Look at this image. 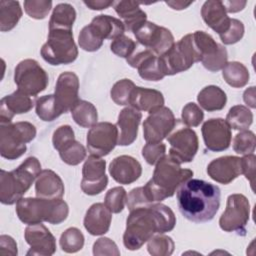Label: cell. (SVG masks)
Instances as JSON below:
<instances>
[{
    "mask_svg": "<svg viewBox=\"0 0 256 256\" xmlns=\"http://www.w3.org/2000/svg\"><path fill=\"white\" fill-rule=\"evenodd\" d=\"M175 224V214L167 205L155 202L136 207L126 219L123 244L128 250H138L156 233L172 231Z\"/></svg>",
    "mask_w": 256,
    "mask_h": 256,
    "instance_id": "cell-1",
    "label": "cell"
},
{
    "mask_svg": "<svg viewBox=\"0 0 256 256\" xmlns=\"http://www.w3.org/2000/svg\"><path fill=\"white\" fill-rule=\"evenodd\" d=\"M177 206L181 214L195 223L208 222L220 207L219 187L201 179H189L177 189Z\"/></svg>",
    "mask_w": 256,
    "mask_h": 256,
    "instance_id": "cell-2",
    "label": "cell"
},
{
    "mask_svg": "<svg viewBox=\"0 0 256 256\" xmlns=\"http://www.w3.org/2000/svg\"><path fill=\"white\" fill-rule=\"evenodd\" d=\"M192 176V170L181 168L180 163L169 155H165L157 162L152 178L142 186L147 202H161L172 197L179 186L191 179Z\"/></svg>",
    "mask_w": 256,
    "mask_h": 256,
    "instance_id": "cell-3",
    "label": "cell"
},
{
    "mask_svg": "<svg viewBox=\"0 0 256 256\" xmlns=\"http://www.w3.org/2000/svg\"><path fill=\"white\" fill-rule=\"evenodd\" d=\"M41 164L36 157L26 158L16 169L0 174V201L4 205L17 203L29 190L41 172Z\"/></svg>",
    "mask_w": 256,
    "mask_h": 256,
    "instance_id": "cell-4",
    "label": "cell"
},
{
    "mask_svg": "<svg viewBox=\"0 0 256 256\" xmlns=\"http://www.w3.org/2000/svg\"><path fill=\"white\" fill-rule=\"evenodd\" d=\"M16 214L21 222L32 225L42 222L58 225L69 214V207L62 199H45L40 197L21 198L16 203Z\"/></svg>",
    "mask_w": 256,
    "mask_h": 256,
    "instance_id": "cell-5",
    "label": "cell"
},
{
    "mask_svg": "<svg viewBox=\"0 0 256 256\" xmlns=\"http://www.w3.org/2000/svg\"><path fill=\"white\" fill-rule=\"evenodd\" d=\"M36 136L35 126L27 121L0 123V155L8 160L21 157L27 150L26 144Z\"/></svg>",
    "mask_w": 256,
    "mask_h": 256,
    "instance_id": "cell-6",
    "label": "cell"
},
{
    "mask_svg": "<svg viewBox=\"0 0 256 256\" xmlns=\"http://www.w3.org/2000/svg\"><path fill=\"white\" fill-rule=\"evenodd\" d=\"M40 54L51 65H66L78 57V48L74 42L72 30L51 29Z\"/></svg>",
    "mask_w": 256,
    "mask_h": 256,
    "instance_id": "cell-7",
    "label": "cell"
},
{
    "mask_svg": "<svg viewBox=\"0 0 256 256\" xmlns=\"http://www.w3.org/2000/svg\"><path fill=\"white\" fill-rule=\"evenodd\" d=\"M160 66L165 76L184 72L195 62H200V56L195 48L192 33L183 36L178 42L159 56Z\"/></svg>",
    "mask_w": 256,
    "mask_h": 256,
    "instance_id": "cell-8",
    "label": "cell"
},
{
    "mask_svg": "<svg viewBox=\"0 0 256 256\" xmlns=\"http://www.w3.org/2000/svg\"><path fill=\"white\" fill-rule=\"evenodd\" d=\"M14 82L18 90L29 96H36L47 88L49 77L36 60L24 59L15 67Z\"/></svg>",
    "mask_w": 256,
    "mask_h": 256,
    "instance_id": "cell-9",
    "label": "cell"
},
{
    "mask_svg": "<svg viewBox=\"0 0 256 256\" xmlns=\"http://www.w3.org/2000/svg\"><path fill=\"white\" fill-rule=\"evenodd\" d=\"M250 217V203L246 196L240 193L231 194L227 198L225 211L219 219V226L225 232L246 234V225Z\"/></svg>",
    "mask_w": 256,
    "mask_h": 256,
    "instance_id": "cell-10",
    "label": "cell"
},
{
    "mask_svg": "<svg viewBox=\"0 0 256 256\" xmlns=\"http://www.w3.org/2000/svg\"><path fill=\"white\" fill-rule=\"evenodd\" d=\"M192 35L195 48L203 66L211 72H217L223 69L228 59L226 48L217 43L214 38L205 31H195Z\"/></svg>",
    "mask_w": 256,
    "mask_h": 256,
    "instance_id": "cell-11",
    "label": "cell"
},
{
    "mask_svg": "<svg viewBox=\"0 0 256 256\" xmlns=\"http://www.w3.org/2000/svg\"><path fill=\"white\" fill-rule=\"evenodd\" d=\"M133 34L140 45L157 56L163 55L175 43L173 34L169 29L149 21L138 26Z\"/></svg>",
    "mask_w": 256,
    "mask_h": 256,
    "instance_id": "cell-12",
    "label": "cell"
},
{
    "mask_svg": "<svg viewBox=\"0 0 256 256\" xmlns=\"http://www.w3.org/2000/svg\"><path fill=\"white\" fill-rule=\"evenodd\" d=\"M177 120L168 107L162 106L149 113L143 122V137L147 143L162 142L175 128Z\"/></svg>",
    "mask_w": 256,
    "mask_h": 256,
    "instance_id": "cell-13",
    "label": "cell"
},
{
    "mask_svg": "<svg viewBox=\"0 0 256 256\" xmlns=\"http://www.w3.org/2000/svg\"><path fill=\"white\" fill-rule=\"evenodd\" d=\"M88 151L95 156L108 155L118 145V128L110 122H99L90 128L86 137Z\"/></svg>",
    "mask_w": 256,
    "mask_h": 256,
    "instance_id": "cell-14",
    "label": "cell"
},
{
    "mask_svg": "<svg viewBox=\"0 0 256 256\" xmlns=\"http://www.w3.org/2000/svg\"><path fill=\"white\" fill-rule=\"evenodd\" d=\"M170 144L169 156L178 163L191 162L199 147L198 137L194 130L188 127H180L167 137Z\"/></svg>",
    "mask_w": 256,
    "mask_h": 256,
    "instance_id": "cell-15",
    "label": "cell"
},
{
    "mask_svg": "<svg viewBox=\"0 0 256 256\" xmlns=\"http://www.w3.org/2000/svg\"><path fill=\"white\" fill-rule=\"evenodd\" d=\"M105 171L106 161L91 154L82 167L81 190L90 196L100 194L108 185V177Z\"/></svg>",
    "mask_w": 256,
    "mask_h": 256,
    "instance_id": "cell-16",
    "label": "cell"
},
{
    "mask_svg": "<svg viewBox=\"0 0 256 256\" xmlns=\"http://www.w3.org/2000/svg\"><path fill=\"white\" fill-rule=\"evenodd\" d=\"M206 148L213 152H221L229 148L232 133L227 122L222 118H211L201 128Z\"/></svg>",
    "mask_w": 256,
    "mask_h": 256,
    "instance_id": "cell-17",
    "label": "cell"
},
{
    "mask_svg": "<svg viewBox=\"0 0 256 256\" xmlns=\"http://www.w3.org/2000/svg\"><path fill=\"white\" fill-rule=\"evenodd\" d=\"M24 238L30 246L27 256H51L56 251V239L42 223L28 225L24 231Z\"/></svg>",
    "mask_w": 256,
    "mask_h": 256,
    "instance_id": "cell-18",
    "label": "cell"
},
{
    "mask_svg": "<svg viewBox=\"0 0 256 256\" xmlns=\"http://www.w3.org/2000/svg\"><path fill=\"white\" fill-rule=\"evenodd\" d=\"M79 79L74 72H63L59 75L54 91L55 102L60 114L66 113L79 101Z\"/></svg>",
    "mask_w": 256,
    "mask_h": 256,
    "instance_id": "cell-19",
    "label": "cell"
},
{
    "mask_svg": "<svg viewBox=\"0 0 256 256\" xmlns=\"http://www.w3.org/2000/svg\"><path fill=\"white\" fill-rule=\"evenodd\" d=\"M127 63L138 70L139 76L147 81H160L165 75L162 72L159 56L144 49L134 52L126 59Z\"/></svg>",
    "mask_w": 256,
    "mask_h": 256,
    "instance_id": "cell-20",
    "label": "cell"
},
{
    "mask_svg": "<svg viewBox=\"0 0 256 256\" xmlns=\"http://www.w3.org/2000/svg\"><path fill=\"white\" fill-rule=\"evenodd\" d=\"M207 174L218 183L229 184L242 174L241 158L237 156H222L213 159L207 166Z\"/></svg>",
    "mask_w": 256,
    "mask_h": 256,
    "instance_id": "cell-21",
    "label": "cell"
},
{
    "mask_svg": "<svg viewBox=\"0 0 256 256\" xmlns=\"http://www.w3.org/2000/svg\"><path fill=\"white\" fill-rule=\"evenodd\" d=\"M109 173L117 183L129 185L140 178L142 174V166L134 157L120 155L111 161L109 165Z\"/></svg>",
    "mask_w": 256,
    "mask_h": 256,
    "instance_id": "cell-22",
    "label": "cell"
},
{
    "mask_svg": "<svg viewBox=\"0 0 256 256\" xmlns=\"http://www.w3.org/2000/svg\"><path fill=\"white\" fill-rule=\"evenodd\" d=\"M141 119V112L133 107H126L120 111L116 124L118 128V145L128 146L136 140Z\"/></svg>",
    "mask_w": 256,
    "mask_h": 256,
    "instance_id": "cell-23",
    "label": "cell"
},
{
    "mask_svg": "<svg viewBox=\"0 0 256 256\" xmlns=\"http://www.w3.org/2000/svg\"><path fill=\"white\" fill-rule=\"evenodd\" d=\"M31 97L17 90L0 101V123H10L14 115L29 112L33 107Z\"/></svg>",
    "mask_w": 256,
    "mask_h": 256,
    "instance_id": "cell-24",
    "label": "cell"
},
{
    "mask_svg": "<svg viewBox=\"0 0 256 256\" xmlns=\"http://www.w3.org/2000/svg\"><path fill=\"white\" fill-rule=\"evenodd\" d=\"M112 220V212L103 203H94L86 211L84 227L93 236L103 235L108 232Z\"/></svg>",
    "mask_w": 256,
    "mask_h": 256,
    "instance_id": "cell-25",
    "label": "cell"
},
{
    "mask_svg": "<svg viewBox=\"0 0 256 256\" xmlns=\"http://www.w3.org/2000/svg\"><path fill=\"white\" fill-rule=\"evenodd\" d=\"M201 16L206 25L218 35L224 33L230 25L231 18L228 17L223 2L220 0L205 1L201 8Z\"/></svg>",
    "mask_w": 256,
    "mask_h": 256,
    "instance_id": "cell-26",
    "label": "cell"
},
{
    "mask_svg": "<svg viewBox=\"0 0 256 256\" xmlns=\"http://www.w3.org/2000/svg\"><path fill=\"white\" fill-rule=\"evenodd\" d=\"M64 191L63 181L57 173L50 169H44L40 172L35 182V193L37 197L62 199Z\"/></svg>",
    "mask_w": 256,
    "mask_h": 256,
    "instance_id": "cell-27",
    "label": "cell"
},
{
    "mask_svg": "<svg viewBox=\"0 0 256 256\" xmlns=\"http://www.w3.org/2000/svg\"><path fill=\"white\" fill-rule=\"evenodd\" d=\"M113 7L118 16L122 19L125 29L133 32L138 26L147 21V14L135 1H114Z\"/></svg>",
    "mask_w": 256,
    "mask_h": 256,
    "instance_id": "cell-28",
    "label": "cell"
},
{
    "mask_svg": "<svg viewBox=\"0 0 256 256\" xmlns=\"http://www.w3.org/2000/svg\"><path fill=\"white\" fill-rule=\"evenodd\" d=\"M129 104L139 111H147L150 113L164 106V97L158 90L135 86L131 92Z\"/></svg>",
    "mask_w": 256,
    "mask_h": 256,
    "instance_id": "cell-29",
    "label": "cell"
},
{
    "mask_svg": "<svg viewBox=\"0 0 256 256\" xmlns=\"http://www.w3.org/2000/svg\"><path fill=\"white\" fill-rule=\"evenodd\" d=\"M89 25L101 40H114L117 37L123 35L125 31L123 22L120 19L110 15L100 14L95 16Z\"/></svg>",
    "mask_w": 256,
    "mask_h": 256,
    "instance_id": "cell-30",
    "label": "cell"
},
{
    "mask_svg": "<svg viewBox=\"0 0 256 256\" xmlns=\"http://www.w3.org/2000/svg\"><path fill=\"white\" fill-rule=\"evenodd\" d=\"M197 101L201 108L208 112L222 110L227 102L226 93L218 86L208 85L197 95Z\"/></svg>",
    "mask_w": 256,
    "mask_h": 256,
    "instance_id": "cell-31",
    "label": "cell"
},
{
    "mask_svg": "<svg viewBox=\"0 0 256 256\" xmlns=\"http://www.w3.org/2000/svg\"><path fill=\"white\" fill-rule=\"evenodd\" d=\"M76 19V11L69 3H59L53 8L49 20V30L67 29L72 30L73 23Z\"/></svg>",
    "mask_w": 256,
    "mask_h": 256,
    "instance_id": "cell-32",
    "label": "cell"
},
{
    "mask_svg": "<svg viewBox=\"0 0 256 256\" xmlns=\"http://www.w3.org/2000/svg\"><path fill=\"white\" fill-rule=\"evenodd\" d=\"M222 77L225 82L234 88H242L250 78L247 67L238 61L227 62L222 69Z\"/></svg>",
    "mask_w": 256,
    "mask_h": 256,
    "instance_id": "cell-33",
    "label": "cell"
},
{
    "mask_svg": "<svg viewBox=\"0 0 256 256\" xmlns=\"http://www.w3.org/2000/svg\"><path fill=\"white\" fill-rule=\"evenodd\" d=\"M75 123L83 128H91L97 123L98 113L96 107L86 100H80L71 109Z\"/></svg>",
    "mask_w": 256,
    "mask_h": 256,
    "instance_id": "cell-34",
    "label": "cell"
},
{
    "mask_svg": "<svg viewBox=\"0 0 256 256\" xmlns=\"http://www.w3.org/2000/svg\"><path fill=\"white\" fill-rule=\"evenodd\" d=\"M22 17V9L18 1H0V30H12Z\"/></svg>",
    "mask_w": 256,
    "mask_h": 256,
    "instance_id": "cell-35",
    "label": "cell"
},
{
    "mask_svg": "<svg viewBox=\"0 0 256 256\" xmlns=\"http://www.w3.org/2000/svg\"><path fill=\"white\" fill-rule=\"evenodd\" d=\"M225 121L234 130H248L253 122V113L244 105H235L230 108Z\"/></svg>",
    "mask_w": 256,
    "mask_h": 256,
    "instance_id": "cell-36",
    "label": "cell"
},
{
    "mask_svg": "<svg viewBox=\"0 0 256 256\" xmlns=\"http://www.w3.org/2000/svg\"><path fill=\"white\" fill-rule=\"evenodd\" d=\"M84 235L76 227L66 229L60 236L59 244L62 251L66 253H76L84 246Z\"/></svg>",
    "mask_w": 256,
    "mask_h": 256,
    "instance_id": "cell-37",
    "label": "cell"
},
{
    "mask_svg": "<svg viewBox=\"0 0 256 256\" xmlns=\"http://www.w3.org/2000/svg\"><path fill=\"white\" fill-rule=\"evenodd\" d=\"M35 110L37 116L45 122H51L61 115L57 108L54 94L44 95L38 98L35 103Z\"/></svg>",
    "mask_w": 256,
    "mask_h": 256,
    "instance_id": "cell-38",
    "label": "cell"
},
{
    "mask_svg": "<svg viewBox=\"0 0 256 256\" xmlns=\"http://www.w3.org/2000/svg\"><path fill=\"white\" fill-rule=\"evenodd\" d=\"M175 243L171 237L159 234L148 240L147 250L152 256H169L173 253Z\"/></svg>",
    "mask_w": 256,
    "mask_h": 256,
    "instance_id": "cell-39",
    "label": "cell"
},
{
    "mask_svg": "<svg viewBox=\"0 0 256 256\" xmlns=\"http://www.w3.org/2000/svg\"><path fill=\"white\" fill-rule=\"evenodd\" d=\"M59 155L64 163L75 166L80 164L85 159L86 149L80 142L74 140L62 148L59 151Z\"/></svg>",
    "mask_w": 256,
    "mask_h": 256,
    "instance_id": "cell-40",
    "label": "cell"
},
{
    "mask_svg": "<svg viewBox=\"0 0 256 256\" xmlns=\"http://www.w3.org/2000/svg\"><path fill=\"white\" fill-rule=\"evenodd\" d=\"M135 84L132 80L124 78L117 81L111 88L110 96L111 99L117 105H128L131 92L134 89Z\"/></svg>",
    "mask_w": 256,
    "mask_h": 256,
    "instance_id": "cell-41",
    "label": "cell"
},
{
    "mask_svg": "<svg viewBox=\"0 0 256 256\" xmlns=\"http://www.w3.org/2000/svg\"><path fill=\"white\" fill-rule=\"evenodd\" d=\"M127 202V193L126 190L121 187H113L108 190L104 198V204L106 207L115 214H118L123 211L125 204Z\"/></svg>",
    "mask_w": 256,
    "mask_h": 256,
    "instance_id": "cell-42",
    "label": "cell"
},
{
    "mask_svg": "<svg viewBox=\"0 0 256 256\" xmlns=\"http://www.w3.org/2000/svg\"><path fill=\"white\" fill-rule=\"evenodd\" d=\"M256 139L254 132L250 130L240 131L233 140V149L237 154L247 155L255 151Z\"/></svg>",
    "mask_w": 256,
    "mask_h": 256,
    "instance_id": "cell-43",
    "label": "cell"
},
{
    "mask_svg": "<svg viewBox=\"0 0 256 256\" xmlns=\"http://www.w3.org/2000/svg\"><path fill=\"white\" fill-rule=\"evenodd\" d=\"M78 44L81 49L88 52H94L101 48L103 40H101L96 35V33L88 24L81 29L78 36Z\"/></svg>",
    "mask_w": 256,
    "mask_h": 256,
    "instance_id": "cell-44",
    "label": "cell"
},
{
    "mask_svg": "<svg viewBox=\"0 0 256 256\" xmlns=\"http://www.w3.org/2000/svg\"><path fill=\"white\" fill-rule=\"evenodd\" d=\"M24 10L27 15L33 19L41 20L46 18L52 8L50 0H26L24 1Z\"/></svg>",
    "mask_w": 256,
    "mask_h": 256,
    "instance_id": "cell-45",
    "label": "cell"
},
{
    "mask_svg": "<svg viewBox=\"0 0 256 256\" xmlns=\"http://www.w3.org/2000/svg\"><path fill=\"white\" fill-rule=\"evenodd\" d=\"M136 47V43L124 34L114 39L110 44L111 51L115 55L125 59L129 58L135 52Z\"/></svg>",
    "mask_w": 256,
    "mask_h": 256,
    "instance_id": "cell-46",
    "label": "cell"
},
{
    "mask_svg": "<svg viewBox=\"0 0 256 256\" xmlns=\"http://www.w3.org/2000/svg\"><path fill=\"white\" fill-rule=\"evenodd\" d=\"M244 24L235 18L230 19V25L228 29L219 35L222 43L225 45H232L239 42L244 36Z\"/></svg>",
    "mask_w": 256,
    "mask_h": 256,
    "instance_id": "cell-47",
    "label": "cell"
},
{
    "mask_svg": "<svg viewBox=\"0 0 256 256\" xmlns=\"http://www.w3.org/2000/svg\"><path fill=\"white\" fill-rule=\"evenodd\" d=\"M181 118L183 123L188 127H197L203 121L204 113L197 104L189 102L183 107Z\"/></svg>",
    "mask_w": 256,
    "mask_h": 256,
    "instance_id": "cell-48",
    "label": "cell"
},
{
    "mask_svg": "<svg viewBox=\"0 0 256 256\" xmlns=\"http://www.w3.org/2000/svg\"><path fill=\"white\" fill-rule=\"evenodd\" d=\"M166 145L159 143H146L142 148V156L150 165H156L157 162L165 156Z\"/></svg>",
    "mask_w": 256,
    "mask_h": 256,
    "instance_id": "cell-49",
    "label": "cell"
},
{
    "mask_svg": "<svg viewBox=\"0 0 256 256\" xmlns=\"http://www.w3.org/2000/svg\"><path fill=\"white\" fill-rule=\"evenodd\" d=\"M75 140L74 131L71 126L69 125H62L58 127L52 136V144L53 147L60 151L62 148H64L66 145L70 144Z\"/></svg>",
    "mask_w": 256,
    "mask_h": 256,
    "instance_id": "cell-50",
    "label": "cell"
},
{
    "mask_svg": "<svg viewBox=\"0 0 256 256\" xmlns=\"http://www.w3.org/2000/svg\"><path fill=\"white\" fill-rule=\"evenodd\" d=\"M93 255H115L119 256L120 251L116 243L107 237L97 239L93 244Z\"/></svg>",
    "mask_w": 256,
    "mask_h": 256,
    "instance_id": "cell-51",
    "label": "cell"
},
{
    "mask_svg": "<svg viewBox=\"0 0 256 256\" xmlns=\"http://www.w3.org/2000/svg\"><path fill=\"white\" fill-rule=\"evenodd\" d=\"M255 161L256 156L252 154L244 155L241 158V171L247 180L250 181L251 187L253 188L254 178H255Z\"/></svg>",
    "mask_w": 256,
    "mask_h": 256,
    "instance_id": "cell-52",
    "label": "cell"
},
{
    "mask_svg": "<svg viewBox=\"0 0 256 256\" xmlns=\"http://www.w3.org/2000/svg\"><path fill=\"white\" fill-rule=\"evenodd\" d=\"M17 244L15 240L8 235L0 236V254L1 255H17Z\"/></svg>",
    "mask_w": 256,
    "mask_h": 256,
    "instance_id": "cell-53",
    "label": "cell"
},
{
    "mask_svg": "<svg viewBox=\"0 0 256 256\" xmlns=\"http://www.w3.org/2000/svg\"><path fill=\"white\" fill-rule=\"evenodd\" d=\"M83 3L91 10H103L112 6L114 1H107V0H96V1H83Z\"/></svg>",
    "mask_w": 256,
    "mask_h": 256,
    "instance_id": "cell-54",
    "label": "cell"
},
{
    "mask_svg": "<svg viewBox=\"0 0 256 256\" xmlns=\"http://www.w3.org/2000/svg\"><path fill=\"white\" fill-rule=\"evenodd\" d=\"M223 5L226 9V12L236 13L243 10V8L246 5V1H224Z\"/></svg>",
    "mask_w": 256,
    "mask_h": 256,
    "instance_id": "cell-55",
    "label": "cell"
},
{
    "mask_svg": "<svg viewBox=\"0 0 256 256\" xmlns=\"http://www.w3.org/2000/svg\"><path fill=\"white\" fill-rule=\"evenodd\" d=\"M243 100L249 106L250 108L256 107V101H255V87L251 86L248 89H246L243 93Z\"/></svg>",
    "mask_w": 256,
    "mask_h": 256,
    "instance_id": "cell-56",
    "label": "cell"
},
{
    "mask_svg": "<svg viewBox=\"0 0 256 256\" xmlns=\"http://www.w3.org/2000/svg\"><path fill=\"white\" fill-rule=\"evenodd\" d=\"M167 5L171 6L172 9H175V10H182V9H185L186 7H188L190 4H192V2H178V1H171V2H166Z\"/></svg>",
    "mask_w": 256,
    "mask_h": 256,
    "instance_id": "cell-57",
    "label": "cell"
}]
</instances>
